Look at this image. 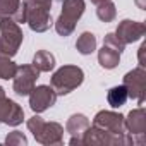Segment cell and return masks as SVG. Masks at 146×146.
Returning a JSON list of instances; mask_svg holds the SVG:
<instances>
[{
    "label": "cell",
    "mask_w": 146,
    "mask_h": 146,
    "mask_svg": "<svg viewBox=\"0 0 146 146\" xmlns=\"http://www.w3.org/2000/svg\"><path fill=\"white\" fill-rule=\"evenodd\" d=\"M53 0H23L24 21L35 33H45L52 28L53 19L50 14Z\"/></svg>",
    "instance_id": "obj_1"
},
{
    "label": "cell",
    "mask_w": 146,
    "mask_h": 146,
    "mask_svg": "<svg viewBox=\"0 0 146 146\" xmlns=\"http://www.w3.org/2000/svg\"><path fill=\"white\" fill-rule=\"evenodd\" d=\"M26 125H28L29 132L33 134L35 141L40 144L53 146V144L64 143V127L58 122H46L36 113L31 119H28Z\"/></svg>",
    "instance_id": "obj_2"
},
{
    "label": "cell",
    "mask_w": 146,
    "mask_h": 146,
    "mask_svg": "<svg viewBox=\"0 0 146 146\" xmlns=\"http://www.w3.org/2000/svg\"><path fill=\"white\" fill-rule=\"evenodd\" d=\"M84 81V72L78 65H62L57 69L52 78H50V86L57 93V96L69 95L70 91H74L79 88Z\"/></svg>",
    "instance_id": "obj_3"
},
{
    "label": "cell",
    "mask_w": 146,
    "mask_h": 146,
    "mask_svg": "<svg viewBox=\"0 0 146 146\" xmlns=\"http://www.w3.org/2000/svg\"><path fill=\"white\" fill-rule=\"evenodd\" d=\"M84 9H86L84 0H64L62 2V12L57 17V21L53 23L57 35L65 38V36H70L74 33L78 21L84 14Z\"/></svg>",
    "instance_id": "obj_4"
},
{
    "label": "cell",
    "mask_w": 146,
    "mask_h": 146,
    "mask_svg": "<svg viewBox=\"0 0 146 146\" xmlns=\"http://www.w3.org/2000/svg\"><path fill=\"white\" fill-rule=\"evenodd\" d=\"M23 40H24L23 29L14 19L11 17L0 19V53L12 58L19 52Z\"/></svg>",
    "instance_id": "obj_5"
},
{
    "label": "cell",
    "mask_w": 146,
    "mask_h": 146,
    "mask_svg": "<svg viewBox=\"0 0 146 146\" xmlns=\"http://www.w3.org/2000/svg\"><path fill=\"white\" fill-rule=\"evenodd\" d=\"M81 141L86 146H131V144H134L132 137L127 132L113 134V132H108L96 125H90L84 131V134L81 136Z\"/></svg>",
    "instance_id": "obj_6"
},
{
    "label": "cell",
    "mask_w": 146,
    "mask_h": 146,
    "mask_svg": "<svg viewBox=\"0 0 146 146\" xmlns=\"http://www.w3.org/2000/svg\"><path fill=\"white\" fill-rule=\"evenodd\" d=\"M40 78V70L33 65V64H24V65H17V70L12 78V90L16 91V95L19 96H28L33 88L36 86V79Z\"/></svg>",
    "instance_id": "obj_7"
},
{
    "label": "cell",
    "mask_w": 146,
    "mask_h": 146,
    "mask_svg": "<svg viewBox=\"0 0 146 146\" xmlns=\"http://www.w3.org/2000/svg\"><path fill=\"white\" fill-rule=\"evenodd\" d=\"M122 84H124L129 98L136 100L137 105L144 103V96H146V70H144V67L139 65V67L129 70L124 76Z\"/></svg>",
    "instance_id": "obj_8"
},
{
    "label": "cell",
    "mask_w": 146,
    "mask_h": 146,
    "mask_svg": "<svg viewBox=\"0 0 146 146\" xmlns=\"http://www.w3.org/2000/svg\"><path fill=\"white\" fill-rule=\"evenodd\" d=\"M124 125L127 134L132 137L134 144L144 143V132H146V110L143 107H137L124 117Z\"/></svg>",
    "instance_id": "obj_9"
},
{
    "label": "cell",
    "mask_w": 146,
    "mask_h": 146,
    "mask_svg": "<svg viewBox=\"0 0 146 146\" xmlns=\"http://www.w3.org/2000/svg\"><path fill=\"white\" fill-rule=\"evenodd\" d=\"M28 96H29V108L35 113H41V112L52 108L57 102V93L53 91L52 86H46V84L35 86Z\"/></svg>",
    "instance_id": "obj_10"
},
{
    "label": "cell",
    "mask_w": 146,
    "mask_h": 146,
    "mask_svg": "<svg viewBox=\"0 0 146 146\" xmlns=\"http://www.w3.org/2000/svg\"><path fill=\"white\" fill-rule=\"evenodd\" d=\"M93 125L102 127L108 132L113 134H125V125H124V115L113 110H102L95 115Z\"/></svg>",
    "instance_id": "obj_11"
},
{
    "label": "cell",
    "mask_w": 146,
    "mask_h": 146,
    "mask_svg": "<svg viewBox=\"0 0 146 146\" xmlns=\"http://www.w3.org/2000/svg\"><path fill=\"white\" fill-rule=\"evenodd\" d=\"M146 33V26L144 23H139V21H132V19H124L119 23L117 29H115V36L124 43V45H129V43H134V41H139Z\"/></svg>",
    "instance_id": "obj_12"
},
{
    "label": "cell",
    "mask_w": 146,
    "mask_h": 146,
    "mask_svg": "<svg viewBox=\"0 0 146 146\" xmlns=\"http://www.w3.org/2000/svg\"><path fill=\"white\" fill-rule=\"evenodd\" d=\"M24 120V110L14 100L4 96L0 98V124H7L11 127L21 125Z\"/></svg>",
    "instance_id": "obj_13"
},
{
    "label": "cell",
    "mask_w": 146,
    "mask_h": 146,
    "mask_svg": "<svg viewBox=\"0 0 146 146\" xmlns=\"http://www.w3.org/2000/svg\"><path fill=\"white\" fill-rule=\"evenodd\" d=\"M90 119L84 115V113H74V115H70L67 119V124H65V131L70 134V141L69 144H83L81 141V136L84 134V131L90 127Z\"/></svg>",
    "instance_id": "obj_14"
},
{
    "label": "cell",
    "mask_w": 146,
    "mask_h": 146,
    "mask_svg": "<svg viewBox=\"0 0 146 146\" xmlns=\"http://www.w3.org/2000/svg\"><path fill=\"white\" fill-rule=\"evenodd\" d=\"M4 17H11L17 24L26 23L21 0H0V19H4Z\"/></svg>",
    "instance_id": "obj_15"
},
{
    "label": "cell",
    "mask_w": 146,
    "mask_h": 146,
    "mask_svg": "<svg viewBox=\"0 0 146 146\" xmlns=\"http://www.w3.org/2000/svg\"><path fill=\"white\" fill-rule=\"evenodd\" d=\"M98 64L103 67V69H115L119 64H120V53L108 48V46H102V50H98Z\"/></svg>",
    "instance_id": "obj_16"
},
{
    "label": "cell",
    "mask_w": 146,
    "mask_h": 146,
    "mask_svg": "<svg viewBox=\"0 0 146 146\" xmlns=\"http://www.w3.org/2000/svg\"><path fill=\"white\" fill-rule=\"evenodd\" d=\"M33 65L40 72H50L55 67V55L48 50H38L33 57Z\"/></svg>",
    "instance_id": "obj_17"
},
{
    "label": "cell",
    "mask_w": 146,
    "mask_h": 146,
    "mask_svg": "<svg viewBox=\"0 0 146 146\" xmlns=\"http://www.w3.org/2000/svg\"><path fill=\"white\" fill-rule=\"evenodd\" d=\"M76 50L81 55H91L96 50V36L90 31H84L79 35L78 41H76Z\"/></svg>",
    "instance_id": "obj_18"
},
{
    "label": "cell",
    "mask_w": 146,
    "mask_h": 146,
    "mask_svg": "<svg viewBox=\"0 0 146 146\" xmlns=\"http://www.w3.org/2000/svg\"><path fill=\"white\" fill-rule=\"evenodd\" d=\"M127 100H129V96H127V91H125L124 84L113 86V88H110L108 93H107V102H108V105H110L112 108H120L122 105H125Z\"/></svg>",
    "instance_id": "obj_19"
},
{
    "label": "cell",
    "mask_w": 146,
    "mask_h": 146,
    "mask_svg": "<svg viewBox=\"0 0 146 146\" xmlns=\"http://www.w3.org/2000/svg\"><path fill=\"white\" fill-rule=\"evenodd\" d=\"M96 17H98L102 23H112V21L117 17L115 4L110 0V2H103V4L96 5Z\"/></svg>",
    "instance_id": "obj_20"
},
{
    "label": "cell",
    "mask_w": 146,
    "mask_h": 146,
    "mask_svg": "<svg viewBox=\"0 0 146 146\" xmlns=\"http://www.w3.org/2000/svg\"><path fill=\"white\" fill-rule=\"evenodd\" d=\"M16 70H17V65L11 60V57L0 53V79H5V81L12 79Z\"/></svg>",
    "instance_id": "obj_21"
},
{
    "label": "cell",
    "mask_w": 146,
    "mask_h": 146,
    "mask_svg": "<svg viewBox=\"0 0 146 146\" xmlns=\"http://www.w3.org/2000/svg\"><path fill=\"white\" fill-rule=\"evenodd\" d=\"M103 45L108 46V48H112V50H115V52H119V53H122L125 50V45L115 36V33H107L105 38H103Z\"/></svg>",
    "instance_id": "obj_22"
},
{
    "label": "cell",
    "mask_w": 146,
    "mask_h": 146,
    "mask_svg": "<svg viewBox=\"0 0 146 146\" xmlns=\"http://www.w3.org/2000/svg\"><path fill=\"white\" fill-rule=\"evenodd\" d=\"M5 144H11V146H26L28 144V137L21 132V131H12L5 136Z\"/></svg>",
    "instance_id": "obj_23"
},
{
    "label": "cell",
    "mask_w": 146,
    "mask_h": 146,
    "mask_svg": "<svg viewBox=\"0 0 146 146\" xmlns=\"http://www.w3.org/2000/svg\"><path fill=\"white\" fill-rule=\"evenodd\" d=\"M134 4L137 5V9H141V11H144L146 9V0H134Z\"/></svg>",
    "instance_id": "obj_24"
},
{
    "label": "cell",
    "mask_w": 146,
    "mask_h": 146,
    "mask_svg": "<svg viewBox=\"0 0 146 146\" xmlns=\"http://www.w3.org/2000/svg\"><path fill=\"white\" fill-rule=\"evenodd\" d=\"M103 2H110V0H91V4H95V5H100Z\"/></svg>",
    "instance_id": "obj_25"
},
{
    "label": "cell",
    "mask_w": 146,
    "mask_h": 146,
    "mask_svg": "<svg viewBox=\"0 0 146 146\" xmlns=\"http://www.w3.org/2000/svg\"><path fill=\"white\" fill-rule=\"evenodd\" d=\"M4 96H5V90L0 86V98H4Z\"/></svg>",
    "instance_id": "obj_26"
}]
</instances>
